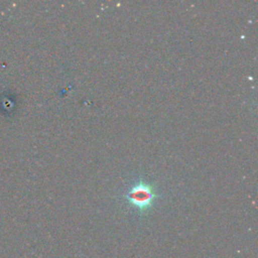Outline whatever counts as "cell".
I'll list each match as a JSON object with an SVG mask.
<instances>
[{
	"label": "cell",
	"mask_w": 258,
	"mask_h": 258,
	"mask_svg": "<svg viewBox=\"0 0 258 258\" xmlns=\"http://www.w3.org/2000/svg\"><path fill=\"white\" fill-rule=\"evenodd\" d=\"M123 198L140 213H145L152 207L158 195L151 184L139 180L129 188Z\"/></svg>",
	"instance_id": "6da1fadb"
}]
</instances>
